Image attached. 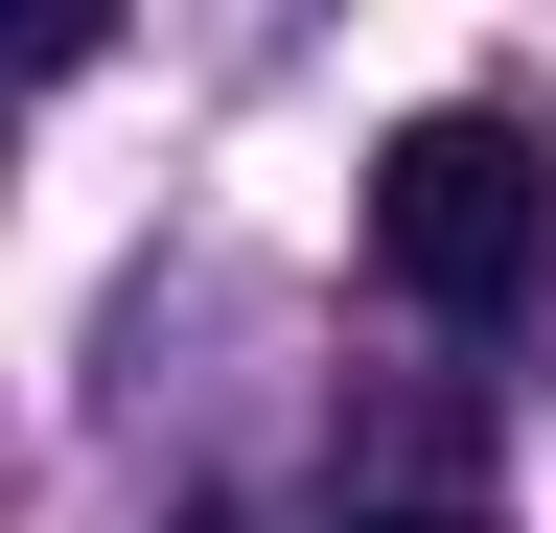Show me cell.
<instances>
[{"label": "cell", "mask_w": 556, "mask_h": 533, "mask_svg": "<svg viewBox=\"0 0 556 533\" xmlns=\"http://www.w3.org/2000/svg\"><path fill=\"white\" fill-rule=\"evenodd\" d=\"M371 255H394V302L510 325V302L556 279V163H533V116H394V163H371Z\"/></svg>", "instance_id": "6da1fadb"}, {"label": "cell", "mask_w": 556, "mask_h": 533, "mask_svg": "<svg viewBox=\"0 0 556 533\" xmlns=\"http://www.w3.org/2000/svg\"><path fill=\"white\" fill-rule=\"evenodd\" d=\"M371 533H464V510H371Z\"/></svg>", "instance_id": "7a4b0ae2"}]
</instances>
